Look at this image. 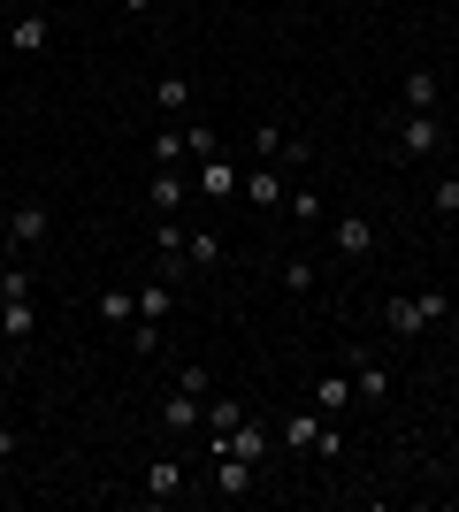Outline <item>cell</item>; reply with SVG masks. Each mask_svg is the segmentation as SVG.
Listing matches in <instances>:
<instances>
[{
    "label": "cell",
    "instance_id": "18",
    "mask_svg": "<svg viewBox=\"0 0 459 512\" xmlns=\"http://www.w3.org/2000/svg\"><path fill=\"white\" fill-rule=\"evenodd\" d=\"M345 406H352V375H322V383H314V413H322V421H337Z\"/></svg>",
    "mask_w": 459,
    "mask_h": 512
},
{
    "label": "cell",
    "instance_id": "32",
    "mask_svg": "<svg viewBox=\"0 0 459 512\" xmlns=\"http://www.w3.org/2000/svg\"><path fill=\"white\" fill-rule=\"evenodd\" d=\"M16 451H23V436H16V428H0V467H16Z\"/></svg>",
    "mask_w": 459,
    "mask_h": 512
},
{
    "label": "cell",
    "instance_id": "8",
    "mask_svg": "<svg viewBox=\"0 0 459 512\" xmlns=\"http://www.w3.org/2000/svg\"><path fill=\"white\" fill-rule=\"evenodd\" d=\"M192 192L199 199H230L238 192V169H230L222 153H207V161H192Z\"/></svg>",
    "mask_w": 459,
    "mask_h": 512
},
{
    "label": "cell",
    "instance_id": "4",
    "mask_svg": "<svg viewBox=\"0 0 459 512\" xmlns=\"http://www.w3.org/2000/svg\"><path fill=\"white\" fill-rule=\"evenodd\" d=\"M391 146H398V161H429V153L444 146V123H437V115H398Z\"/></svg>",
    "mask_w": 459,
    "mask_h": 512
},
{
    "label": "cell",
    "instance_id": "34",
    "mask_svg": "<svg viewBox=\"0 0 459 512\" xmlns=\"http://www.w3.org/2000/svg\"><path fill=\"white\" fill-rule=\"evenodd\" d=\"M0 260H16V245H8V222H0Z\"/></svg>",
    "mask_w": 459,
    "mask_h": 512
},
{
    "label": "cell",
    "instance_id": "15",
    "mask_svg": "<svg viewBox=\"0 0 459 512\" xmlns=\"http://www.w3.org/2000/svg\"><path fill=\"white\" fill-rule=\"evenodd\" d=\"M161 421H169V428H199V421H207V398H199V390H184V383H176L169 398H161Z\"/></svg>",
    "mask_w": 459,
    "mask_h": 512
},
{
    "label": "cell",
    "instance_id": "23",
    "mask_svg": "<svg viewBox=\"0 0 459 512\" xmlns=\"http://www.w3.org/2000/svg\"><path fill=\"white\" fill-rule=\"evenodd\" d=\"M291 222L322 230V192H314V184H291Z\"/></svg>",
    "mask_w": 459,
    "mask_h": 512
},
{
    "label": "cell",
    "instance_id": "29",
    "mask_svg": "<svg viewBox=\"0 0 459 512\" xmlns=\"http://www.w3.org/2000/svg\"><path fill=\"white\" fill-rule=\"evenodd\" d=\"M429 207H437L444 222H459V176H437V184H429Z\"/></svg>",
    "mask_w": 459,
    "mask_h": 512
},
{
    "label": "cell",
    "instance_id": "17",
    "mask_svg": "<svg viewBox=\"0 0 459 512\" xmlns=\"http://www.w3.org/2000/svg\"><path fill=\"white\" fill-rule=\"evenodd\" d=\"M146 497H153V505L184 497V467H176V459H146Z\"/></svg>",
    "mask_w": 459,
    "mask_h": 512
},
{
    "label": "cell",
    "instance_id": "33",
    "mask_svg": "<svg viewBox=\"0 0 459 512\" xmlns=\"http://www.w3.org/2000/svg\"><path fill=\"white\" fill-rule=\"evenodd\" d=\"M123 16H131V23H146V16H153V0H123Z\"/></svg>",
    "mask_w": 459,
    "mask_h": 512
},
{
    "label": "cell",
    "instance_id": "25",
    "mask_svg": "<svg viewBox=\"0 0 459 512\" xmlns=\"http://www.w3.org/2000/svg\"><path fill=\"white\" fill-rule=\"evenodd\" d=\"M161 329H169V321H131V329H123V344H131L138 360H153V352H161Z\"/></svg>",
    "mask_w": 459,
    "mask_h": 512
},
{
    "label": "cell",
    "instance_id": "27",
    "mask_svg": "<svg viewBox=\"0 0 459 512\" xmlns=\"http://www.w3.org/2000/svg\"><path fill=\"white\" fill-rule=\"evenodd\" d=\"M238 421H245V406H238V398H207V428H215V444H222V436H230Z\"/></svg>",
    "mask_w": 459,
    "mask_h": 512
},
{
    "label": "cell",
    "instance_id": "22",
    "mask_svg": "<svg viewBox=\"0 0 459 512\" xmlns=\"http://www.w3.org/2000/svg\"><path fill=\"white\" fill-rule=\"evenodd\" d=\"M100 321H108V329H131L138 321V291H108V299H100Z\"/></svg>",
    "mask_w": 459,
    "mask_h": 512
},
{
    "label": "cell",
    "instance_id": "6",
    "mask_svg": "<svg viewBox=\"0 0 459 512\" xmlns=\"http://www.w3.org/2000/svg\"><path fill=\"white\" fill-rule=\"evenodd\" d=\"M31 329H39L31 291H0V337H8V352H23V344H31Z\"/></svg>",
    "mask_w": 459,
    "mask_h": 512
},
{
    "label": "cell",
    "instance_id": "20",
    "mask_svg": "<svg viewBox=\"0 0 459 512\" xmlns=\"http://www.w3.org/2000/svg\"><path fill=\"white\" fill-rule=\"evenodd\" d=\"M306 161H314V138H306V130H284V146H276V169H306Z\"/></svg>",
    "mask_w": 459,
    "mask_h": 512
},
{
    "label": "cell",
    "instance_id": "2",
    "mask_svg": "<svg viewBox=\"0 0 459 512\" xmlns=\"http://www.w3.org/2000/svg\"><path fill=\"white\" fill-rule=\"evenodd\" d=\"M215 451H238V459H245V467H276V428H268V421H253V413H245V421L238 428H230V436H222V444Z\"/></svg>",
    "mask_w": 459,
    "mask_h": 512
},
{
    "label": "cell",
    "instance_id": "14",
    "mask_svg": "<svg viewBox=\"0 0 459 512\" xmlns=\"http://www.w3.org/2000/svg\"><path fill=\"white\" fill-rule=\"evenodd\" d=\"M322 413H291V421L284 428H276V451H314V444H322Z\"/></svg>",
    "mask_w": 459,
    "mask_h": 512
},
{
    "label": "cell",
    "instance_id": "1",
    "mask_svg": "<svg viewBox=\"0 0 459 512\" xmlns=\"http://www.w3.org/2000/svg\"><path fill=\"white\" fill-rule=\"evenodd\" d=\"M452 314V299L444 291H414V299H383V329L391 337H429L437 321Z\"/></svg>",
    "mask_w": 459,
    "mask_h": 512
},
{
    "label": "cell",
    "instance_id": "3",
    "mask_svg": "<svg viewBox=\"0 0 459 512\" xmlns=\"http://www.w3.org/2000/svg\"><path fill=\"white\" fill-rule=\"evenodd\" d=\"M329 253L345 260V268L375 260V222H368V214H337V222H329Z\"/></svg>",
    "mask_w": 459,
    "mask_h": 512
},
{
    "label": "cell",
    "instance_id": "12",
    "mask_svg": "<svg viewBox=\"0 0 459 512\" xmlns=\"http://www.w3.org/2000/svg\"><path fill=\"white\" fill-rule=\"evenodd\" d=\"M398 100H406V115H437V100H444L437 69H406V85H398Z\"/></svg>",
    "mask_w": 459,
    "mask_h": 512
},
{
    "label": "cell",
    "instance_id": "10",
    "mask_svg": "<svg viewBox=\"0 0 459 512\" xmlns=\"http://www.w3.org/2000/svg\"><path fill=\"white\" fill-rule=\"evenodd\" d=\"M184 199H192V176H184V169H161L146 184V207L153 214H184Z\"/></svg>",
    "mask_w": 459,
    "mask_h": 512
},
{
    "label": "cell",
    "instance_id": "7",
    "mask_svg": "<svg viewBox=\"0 0 459 512\" xmlns=\"http://www.w3.org/2000/svg\"><path fill=\"white\" fill-rule=\"evenodd\" d=\"M352 398L360 406H391V367L375 360V352H352Z\"/></svg>",
    "mask_w": 459,
    "mask_h": 512
},
{
    "label": "cell",
    "instance_id": "11",
    "mask_svg": "<svg viewBox=\"0 0 459 512\" xmlns=\"http://www.w3.org/2000/svg\"><path fill=\"white\" fill-rule=\"evenodd\" d=\"M192 77H176V69H161V77H153V107H161V115H176V123H184V115H192Z\"/></svg>",
    "mask_w": 459,
    "mask_h": 512
},
{
    "label": "cell",
    "instance_id": "9",
    "mask_svg": "<svg viewBox=\"0 0 459 512\" xmlns=\"http://www.w3.org/2000/svg\"><path fill=\"white\" fill-rule=\"evenodd\" d=\"M46 39H54L46 8H16V23H8V46H16V54H46Z\"/></svg>",
    "mask_w": 459,
    "mask_h": 512
},
{
    "label": "cell",
    "instance_id": "13",
    "mask_svg": "<svg viewBox=\"0 0 459 512\" xmlns=\"http://www.w3.org/2000/svg\"><path fill=\"white\" fill-rule=\"evenodd\" d=\"M39 237H46V207H39V199H23V207H8V245H16V253H31Z\"/></svg>",
    "mask_w": 459,
    "mask_h": 512
},
{
    "label": "cell",
    "instance_id": "16",
    "mask_svg": "<svg viewBox=\"0 0 459 512\" xmlns=\"http://www.w3.org/2000/svg\"><path fill=\"white\" fill-rule=\"evenodd\" d=\"M215 482H222V497H253V482H261V467H245L238 451H222V459H215Z\"/></svg>",
    "mask_w": 459,
    "mask_h": 512
},
{
    "label": "cell",
    "instance_id": "24",
    "mask_svg": "<svg viewBox=\"0 0 459 512\" xmlns=\"http://www.w3.org/2000/svg\"><path fill=\"white\" fill-rule=\"evenodd\" d=\"M314 283H322L314 260H284V291H291V299H314Z\"/></svg>",
    "mask_w": 459,
    "mask_h": 512
},
{
    "label": "cell",
    "instance_id": "28",
    "mask_svg": "<svg viewBox=\"0 0 459 512\" xmlns=\"http://www.w3.org/2000/svg\"><path fill=\"white\" fill-rule=\"evenodd\" d=\"M138 321H169V283H161V276L138 291Z\"/></svg>",
    "mask_w": 459,
    "mask_h": 512
},
{
    "label": "cell",
    "instance_id": "30",
    "mask_svg": "<svg viewBox=\"0 0 459 512\" xmlns=\"http://www.w3.org/2000/svg\"><path fill=\"white\" fill-rule=\"evenodd\" d=\"M276 146H284V130H276V123H253V153H261V161H276Z\"/></svg>",
    "mask_w": 459,
    "mask_h": 512
},
{
    "label": "cell",
    "instance_id": "5",
    "mask_svg": "<svg viewBox=\"0 0 459 512\" xmlns=\"http://www.w3.org/2000/svg\"><path fill=\"white\" fill-rule=\"evenodd\" d=\"M238 192H245V207H284V199H291V176L284 169H276V161H253V169H245L238 176Z\"/></svg>",
    "mask_w": 459,
    "mask_h": 512
},
{
    "label": "cell",
    "instance_id": "31",
    "mask_svg": "<svg viewBox=\"0 0 459 512\" xmlns=\"http://www.w3.org/2000/svg\"><path fill=\"white\" fill-rule=\"evenodd\" d=\"M176 383L199 390V398H215V375H207V367H176Z\"/></svg>",
    "mask_w": 459,
    "mask_h": 512
},
{
    "label": "cell",
    "instance_id": "19",
    "mask_svg": "<svg viewBox=\"0 0 459 512\" xmlns=\"http://www.w3.org/2000/svg\"><path fill=\"white\" fill-rule=\"evenodd\" d=\"M207 153H222V146H215V123L184 115V161H207Z\"/></svg>",
    "mask_w": 459,
    "mask_h": 512
},
{
    "label": "cell",
    "instance_id": "21",
    "mask_svg": "<svg viewBox=\"0 0 459 512\" xmlns=\"http://www.w3.org/2000/svg\"><path fill=\"white\" fill-rule=\"evenodd\" d=\"M153 169H184V123H176V130H153Z\"/></svg>",
    "mask_w": 459,
    "mask_h": 512
},
{
    "label": "cell",
    "instance_id": "26",
    "mask_svg": "<svg viewBox=\"0 0 459 512\" xmlns=\"http://www.w3.org/2000/svg\"><path fill=\"white\" fill-rule=\"evenodd\" d=\"M184 253H192V268H215V260H222V237L215 230H184Z\"/></svg>",
    "mask_w": 459,
    "mask_h": 512
}]
</instances>
